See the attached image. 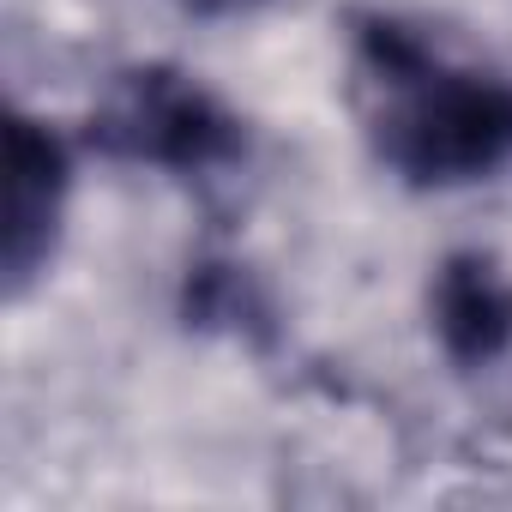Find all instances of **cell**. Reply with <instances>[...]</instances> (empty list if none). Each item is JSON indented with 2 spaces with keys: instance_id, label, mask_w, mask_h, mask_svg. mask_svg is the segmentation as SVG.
<instances>
[{
  "instance_id": "5b68a950",
  "label": "cell",
  "mask_w": 512,
  "mask_h": 512,
  "mask_svg": "<svg viewBox=\"0 0 512 512\" xmlns=\"http://www.w3.org/2000/svg\"><path fill=\"white\" fill-rule=\"evenodd\" d=\"M193 13H235V7H253V0H187Z\"/></svg>"
},
{
  "instance_id": "3957f363",
  "label": "cell",
  "mask_w": 512,
  "mask_h": 512,
  "mask_svg": "<svg viewBox=\"0 0 512 512\" xmlns=\"http://www.w3.org/2000/svg\"><path fill=\"white\" fill-rule=\"evenodd\" d=\"M67 205V145L31 121L13 115L7 127V290L25 296L31 278L49 266Z\"/></svg>"
},
{
  "instance_id": "7a4b0ae2",
  "label": "cell",
  "mask_w": 512,
  "mask_h": 512,
  "mask_svg": "<svg viewBox=\"0 0 512 512\" xmlns=\"http://www.w3.org/2000/svg\"><path fill=\"white\" fill-rule=\"evenodd\" d=\"M91 145L121 163L199 175L241 151V121L175 67H127L91 109Z\"/></svg>"
},
{
  "instance_id": "277c9868",
  "label": "cell",
  "mask_w": 512,
  "mask_h": 512,
  "mask_svg": "<svg viewBox=\"0 0 512 512\" xmlns=\"http://www.w3.org/2000/svg\"><path fill=\"white\" fill-rule=\"evenodd\" d=\"M440 350L458 368H488L512 350V284L488 253H452L428 290Z\"/></svg>"
},
{
  "instance_id": "6da1fadb",
  "label": "cell",
  "mask_w": 512,
  "mask_h": 512,
  "mask_svg": "<svg viewBox=\"0 0 512 512\" xmlns=\"http://www.w3.org/2000/svg\"><path fill=\"white\" fill-rule=\"evenodd\" d=\"M356 91L380 163L416 187H458L512 163V85L446 61L392 19L362 25Z\"/></svg>"
}]
</instances>
